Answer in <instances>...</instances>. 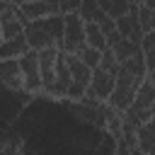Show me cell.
<instances>
[{
    "instance_id": "obj_1",
    "label": "cell",
    "mask_w": 155,
    "mask_h": 155,
    "mask_svg": "<svg viewBox=\"0 0 155 155\" xmlns=\"http://www.w3.org/2000/svg\"><path fill=\"white\" fill-rule=\"evenodd\" d=\"M24 39L31 51L44 48H58L63 36V15H48L44 19H34L24 24Z\"/></svg>"
},
{
    "instance_id": "obj_2",
    "label": "cell",
    "mask_w": 155,
    "mask_h": 155,
    "mask_svg": "<svg viewBox=\"0 0 155 155\" xmlns=\"http://www.w3.org/2000/svg\"><path fill=\"white\" fill-rule=\"evenodd\" d=\"M143 80H138V78H133L128 70H124L121 65H119V70L114 73V90H111V94L107 97V107L109 109H114V111H124V109H128V104L133 102V97H136V90H138V85H140Z\"/></svg>"
},
{
    "instance_id": "obj_3",
    "label": "cell",
    "mask_w": 155,
    "mask_h": 155,
    "mask_svg": "<svg viewBox=\"0 0 155 155\" xmlns=\"http://www.w3.org/2000/svg\"><path fill=\"white\" fill-rule=\"evenodd\" d=\"M82 46H85V22L75 12L63 15V36H61L58 51H63V53H78Z\"/></svg>"
},
{
    "instance_id": "obj_4",
    "label": "cell",
    "mask_w": 155,
    "mask_h": 155,
    "mask_svg": "<svg viewBox=\"0 0 155 155\" xmlns=\"http://www.w3.org/2000/svg\"><path fill=\"white\" fill-rule=\"evenodd\" d=\"M17 65H19V75H22V90L27 94L31 92H41V75H39V58H36V51H27L17 58Z\"/></svg>"
},
{
    "instance_id": "obj_5",
    "label": "cell",
    "mask_w": 155,
    "mask_h": 155,
    "mask_svg": "<svg viewBox=\"0 0 155 155\" xmlns=\"http://www.w3.org/2000/svg\"><path fill=\"white\" fill-rule=\"evenodd\" d=\"M111 90H114V78L107 70L94 68L92 75H90V82L85 87V97L94 99V102H107V97L111 94Z\"/></svg>"
},
{
    "instance_id": "obj_6",
    "label": "cell",
    "mask_w": 155,
    "mask_h": 155,
    "mask_svg": "<svg viewBox=\"0 0 155 155\" xmlns=\"http://www.w3.org/2000/svg\"><path fill=\"white\" fill-rule=\"evenodd\" d=\"M136 7H138V5H131L124 17H116V19H114V24H116V31H119L121 39H128V41H133V44H140L143 31H140V24H138V19H136Z\"/></svg>"
},
{
    "instance_id": "obj_7",
    "label": "cell",
    "mask_w": 155,
    "mask_h": 155,
    "mask_svg": "<svg viewBox=\"0 0 155 155\" xmlns=\"http://www.w3.org/2000/svg\"><path fill=\"white\" fill-rule=\"evenodd\" d=\"M0 87L12 90V92H19V90H22V75H19L17 58H5V61H0ZM22 92H24V90H22Z\"/></svg>"
},
{
    "instance_id": "obj_8",
    "label": "cell",
    "mask_w": 155,
    "mask_h": 155,
    "mask_svg": "<svg viewBox=\"0 0 155 155\" xmlns=\"http://www.w3.org/2000/svg\"><path fill=\"white\" fill-rule=\"evenodd\" d=\"M65 65H68V73H70V82L87 87L92 70H90V68H87V65L75 56V53H65Z\"/></svg>"
},
{
    "instance_id": "obj_9",
    "label": "cell",
    "mask_w": 155,
    "mask_h": 155,
    "mask_svg": "<svg viewBox=\"0 0 155 155\" xmlns=\"http://www.w3.org/2000/svg\"><path fill=\"white\" fill-rule=\"evenodd\" d=\"M19 15L24 17V24H27V22L44 19V17L56 15V12L51 10V5H48V2H44V0H31V2H27V5H22V7H19Z\"/></svg>"
},
{
    "instance_id": "obj_10",
    "label": "cell",
    "mask_w": 155,
    "mask_h": 155,
    "mask_svg": "<svg viewBox=\"0 0 155 155\" xmlns=\"http://www.w3.org/2000/svg\"><path fill=\"white\" fill-rule=\"evenodd\" d=\"M27 51H29V46H27L24 34H19L15 39H2L0 41V61H5V58H19Z\"/></svg>"
},
{
    "instance_id": "obj_11",
    "label": "cell",
    "mask_w": 155,
    "mask_h": 155,
    "mask_svg": "<svg viewBox=\"0 0 155 155\" xmlns=\"http://www.w3.org/2000/svg\"><path fill=\"white\" fill-rule=\"evenodd\" d=\"M136 150L143 155H153V121H145L136 128Z\"/></svg>"
},
{
    "instance_id": "obj_12",
    "label": "cell",
    "mask_w": 155,
    "mask_h": 155,
    "mask_svg": "<svg viewBox=\"0 0 155 155\" xmlns=\"http://www.w3.org/2000/svg\"><path fill=\"white\" fill-rule=\"evenodd\" d=\"M85 24H97L99 19H104L107 15L99 10V5H97V0H80V5H78V12H75Z\"/></svg>"
},
{
    "instance_id": "obj_13",
    "label": "cell",
    "mask_w": 155,
    "mask_h": 155,
    "mask_svg": "<svg viewBox=\"0 0 155 155\" xmlns=\"http://www.w3.org/2000/svg\"><path fill=\"white\" fill-rule=\"evenodd\" d=\"M109 51L114 53V58H116V63L121 65L126 58H131V56H136L140 48H138V44H133V41H128V39H119L114 46H109Z\"/></svg>"
},
{
    "instance_id": "obj_14",
    "label": "cell",
    "mask_w": 155,
    "mask_h": 155,
    "mask_svg": "<svg viewBox=\"0 0 155 155\" xmlns=\"http://www.w3.org/2000/svg\"><path fill=\"white\" fill-rule=\"evenodd\" d=\"M97 5H99V10H102L107 17H111V19L124 17V15L128 12V7H131L126 0H97Z\"/></svg>"
},
{
    "instance_id": "obj_15",
    "label": "cell",
    "mask_w": 155,
    "mask_h": 155,
    "mask_svg": "<svg viewBox=\"0 0 155 155\" xmlns=\"http://www.w3.org/2000/svg\"><path fill=\"white\" fill-rule=\"evenodd\" d=\"M121 68L124 70H128L133 78H138V80H143V78H148L150 73H148V68H145V61H143V56H140V51L136 53V56H131V58H126L124 63H121Z\"/></svg>"
},
{
    "instance_id": "obj_16",
    "label": "cell",
    "mask_w": 155,
    "mask_h": 155,
    "mask_svg": "<svg viewBox=\"0 0 155 155\" xmlns=\"http://www.w3.org/2000/svg\"><path fill=\"white\" fill-rule=\"evenodd\" d=\"M85 46L90 48H97V51H104L107 48V41H104V34L99 31L97 24H85Z\"/></svg>"
},
{
    "instance_id": "obj_17",
    "label": "cell",
    "mask_w": 155,
    "mask_h": 155,
    "mask_svg": "<svg viewBox=\"0 0 155 155\" xmlns=\"http://www.w3.org/2000/svg\"><path fill=\"white\" fill-rule=\"evenodd\" d=\"M136 19L140 24V31L148 34V31H155V10H148L143 5L136 7Z\"/></svg>"
},
{
    "instance_id": "obj_18",
    "label": "cell",
    "mask_w": 155,
    "mask_h": 155,
    "mask_svg": "<svg viewBox=\"0 0 155 155\" xmlns=\"http://www.w3.org/2000/svg\"><path fill=\"white\" fill-rule=\"evenodd\" d=\"M90 70H94L97 65H99V58H102V51H97V48H90V46H82L78 53H75Z\"/></svg>"
},
{
    "instance_id": "obj_19",
    "label": "cell",
    "mask_w": 155,
    "mask_h": 155,
    "mask_svg": "<svg viewBox=\"0 0 155 155\" xmlns=\"http://www.w3.org/2000/svg\"><path fill=\"white\" fill-rule=\"evenodd\" d=\"M24 31V24L19 19H0V34L2 39H15Z\"/></svg>"
},
{
    "instance_id": "obj_20",
    "label": "cell",
    "mask_w": 155,
    "mask_h": 155,
    "mask_svg": "<svg viewBox=\"0 0 155 155\" xmlns=\"http://www.w3.org/2000/svg\"><path fill=\"white\" fill-rule=\"evenodd\" d=\"M97 68L107 70L111 78H114V73L119 70V63H116V58H114V53H111L109 48H104V51H102V58H99V65H97Z\"/></svg>"
},
{
    "instance_id": "obj_21",
    "label": "cell",
    "mask_w": 155,
    "mask_h": 155,
    "mask_svg": "<svg viewBox=\"0 0 155 155\" xmlns=\"http://www.w3.org/2000/svg\"><path fill=\"white\" fill-rule=\"evenodd\" d=\"M97 27H99V31H102L104 36H109L111 31H116V24H114V19H111V17H104V19H99V22H97Z\"/></svg>"
},
{
    "instance_id": "obj_22",
    "label": "cell",
    "mask_w": 155,
    "mask_h": 155,
    "mask_svg": "<svg viewBox=\"0 0 155 155\" xmlns=\"http://www.w3.org/2000/svg\"><path fill=\"white\" fill-rule=\"evenodd\" d=\"M140 5L148 7V10H155V0H140Z\"/></svg>"
},
{
    "instance_id": "obj_23",
    "label": "cell",
    "mask_w": 155,
    "mask_h": 155,
    "mask_svg": "<svg viewBox=\"0 0 155 155\" xmlns=\"http://www.w3.org/2000/svg\"><path fill=\"white\" fill-rule=\"evenodd\" d=\"M15 7H22V5H27V2H31V0H10Z\"/></svg>"
},
{
    "instance_id": "obj_24",
    "label": "cell",
    "mask_w": 155,
    "mask_h": 155,
    "mask_svg": "<svg viewBox=\"0 0 155 155\" xmlns=\"http://www.w3.org/2000/svg\"><path fill=\"white\" fill-rule=\"evenodd\" d=\"M128 5H140V0H126Z\"/></svg>"
},
{
    "instance_id": "obj_25",
    "label": "cell",
    "mask_w": 155,
    "mask_h": 155,
    "mask_svg": "<svg viewBox=\"0 0 155 155\" xmlns=\"http://www.w3.org/2000/svg\"><path fill=\"white\" fill-rule=\"evenodd\" d=\"M128 155H143V153H138V150H136V148H133V150H131V153H128Z\"/></svg>"
},
{
    "instance_id": "obj_26",
    "label": "cell",
    "mask_w": 155,
    "mask_h": 155,
    "mask_svg": "<svg viewBox=\"0 0 155 155\" xmlns=\"http://www.w3.org/2000/svg\"><path fill=\"white\" fill-rule=\"evenodd\" d=\"M0 2H10V0H0Z\"/></svg>"
},
{
    "instance_id": "obj_27",
    "label": "cell",
    "mask_w": 155,
    "mask_h": 155,
    "mask_svg": "<svg viewBox=\"0 0 155 155\" xmlns=\"http://www.w3.org/2000/svg\"><path fill=\"white\" fill-rule=\"evenodd\" d=\"M0 41H2V34H0Z\"/></svg>"
}]
</instances>
